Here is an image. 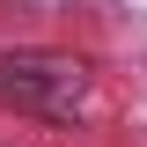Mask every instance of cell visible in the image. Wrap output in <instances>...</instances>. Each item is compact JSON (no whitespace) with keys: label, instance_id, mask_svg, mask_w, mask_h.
<instances>
[{"label":"cell","instance_id":"1","mask_svg":"<svg viewBox=\"0 0 147 147\" xmlns=\"http://www.w3.org/2000/svg\"><path fill=\"white\" fill-rule=\"evenodd\" d=\"M0 110L44 118V125H74L88 110V66L74 52H44V44L0 52Z\"/></svg>","mask_w":147,"mask_h":147}]
</instances>
